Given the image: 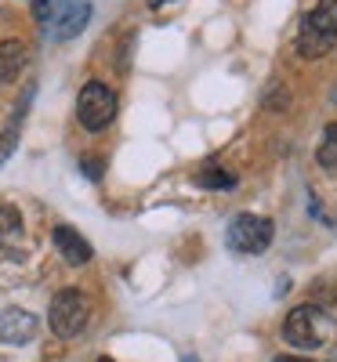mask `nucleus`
Wrapping results in <instances>:
<instances>
[{
    "label": "nucleus",
    "instance_id": "obj_8",
    "mask_svg": "<svg viewBox=\"0 0 337 362\" xmlns=\"http://www.w3.org/2000/svg\"><path fill=\"white\" fill-rule=\"evenodd\" d=\"M55 247H58V254H62L69 264H87L91 261V243L76 232V228H69V225H58L55 228Z\"/></svg>",
    "mask_w": 337,
    "mask_h": 362
},
{
    "label": "nucleus",
    "instance_id": "obj_11",
    "mask_svg": "<svg viewBox=\"0 0 337 362\" xmlns=\"http://www.w3.org/2000/svg\"><path fill=\"white\" fill-rule=\"evenodd\" d=\"M196 181H200L203 189H232V185H236V174H229V170H222V167H203Z\"/></svg>",
    "mask_w": 337,
    "mask_h": 362
},
{
    "label": "nucleus",
    "instance_id": "obj_2",
    "mask_svg": "<svg viewBox=\"0 0 337 362\" xmlns=\"http://www.w3.org/2000/svg\"><path fill=\"white\" fill-rule=\"evenodd\" d=\"M283 334L294 348H304V351H316L323 348L330 337H333V319L326 315V308L319 305H297L290 315H287V326Z\"/></svg>",
    "mask_w": 337,
    "mask_h": 362
},
{
    "label": "nucleus",
    "instance_id": "obj_3",
    "mask_svg": "<svg viewBox=\"0 0 337 362\" xmlns=\"http://www.w3.org/2000/svg\"><path fill=\"white\" fill-rule=\"evenodd\" d=\"M76 119H80L87 131L109 127L113 119H116V90L105 87V83H98V80L84 83L80 98H76Z\"/></svg>",
    "mask_w": 337,
    "mask_h": 362
},
{
    "label": "nucleus",
    "instance_id": "obj_1",
    "mask_svg": "<svg viewBox=\"0 0 337 362\" xmlns=\"http://www.w3.org/2000/svg\"><path fill=\"white\" fill-rule=\"evenodd\" d=\"M333 44H337V0H319L301 22L297 54L301 58H323Z\"/></svg>",
    "mask_w": 337,
    "mask_h": 362
},
{
    "label": "nucleus",
    "instance_id": "obj_16",
    "mask_svg": "<svg viewBox=\"0 0 337 362\" xmlns=\"http://www.w3.org/2000/svg\"><path fill=\"white\" fill-rule=\"evenodd\" d=\"M98 362H113V358H98Z\"/></svg>",
    "mask_w": 337,
    "mask_h": 362
},
{
    "label": "nucleus",
    "instance_id": "obj_12",
    "mask_svg": "<svg viewBox=\"0 0 337 362\" xmlns=\"http://www.w3.org/2000/svg\"><path fill=\"white\" fill-rule=\"evenodd\" d=\"M15 145H18V124H11L4 134H0V163L15 153Z\"/></svg>",
    "mask_w": 337,
    "mask_h": 362
},
{
    "label": "nucleus",
    "instance_id": "obj_14",
    "mask_svg": "<svg viewBox=\"0 0 337 362\" xmlns=\"http://www.w3.org/2000/svg\"><path fill=\"white\" fill-rule=\"evenodd\" d=\"M275 362H312V358H297V355H280Z\"/></svg>",
    "mask_w": 337,
    "mask_h": 362
},
{
    "label": "nucleus",
    "instance_id": "obj_13",
    "mask_svg": "<svg viewBox=\"0 0 337 362\" xmlns=\"http://www.w3.org/2000/svg\"><path fill=\"white\" fill-rule=\"evenodd\" d=\"M33 11L44 18V15H47V0H33Z\"/></svg>",
    "mask_w": 337,
    "mask_h": 362
},
{
    "label": "nucleus",
    "instance_id": "obj_10",
    "mask_svg": "<svg viewBox=\"0 0 337 362\" xmlns=\"http://www.w3.org/2000/svg\"><path fill=\"white\" fill-rule=\"evenodd\" d=\"M18 235H22V214H18L15 206L0 203V247L18 243Z\"/></svg>",
    "mask_w": 337,
    "mask_h": 362
},
{
    "label": "nucleus",
    "instance_id": "obj_5",
    "mask_svg": "<svg viewBox=\"0 0 337 362\" xmlns=\"http://www.w3.org/2000/svg\"><path fill=\"white\" fill-rule=\"evenodd\" d=\"M229 247L243 257H258L268 250L272 243V221L261 218V214H236L232 225H229Z\"/></svg>",
    "mask_w": 337,
    "mask_h": 362
},
{
    "label": "nucleus",
    "instance_id": "obj_15",
    "mask_svg": "<svg viewBox=\"0 0 337 362\" xmlns=\"http://www.w3.org/2000/svg\"><path fill=\"white\" fill-rule=\"evenodd\" d=\"M145 4H149V8H160V4H167V0H145Z\"/></svg>",
    "mask_w": 337,
    "mask_h": 362
},
{
    "label": "nucleus",
    "instance_id": "obj_17",
    "mask_svg": "<svg viewBox=\"0 0 337 362\" xmlns=\"http://www.w3.org/2000/svg\"><path fill=\"white\" fill-rule=\"evenodd\" d=\"M333 102H337V90H333Z\"/></svg>",
    "mask_w": 337,
    "mask_h": 362
},
{
    "label": "nucleus",
    "instance_id": "obj_6",
    "mask_svg": "<svg viewBox=\"0 0 337 362\" xmlns=\"http://www.w3.org/2000/svg\"><path fill=\"white\" fill-rule=\"evenodd\" d=\"M87 18H91V4H87V0H62V4L55 8V15H51V33L58 40H69V37H76L80 29L87 25Z\"/></svg>",
    "mask_w": 337,
    "mask_h": 362
},
{
    "label": "nucleus",
    "instance_id": "obj_9",
    "mask_svg": "<svg viewBox=\"0 0 337 362\" xmlns=\"http://www.w3.org/2000/svg\"><path fill=\"white\" fill-rule=\"evenodd\" d=\"M25 69V44L22 40H0V83L15 80Z\"/></svg>",
    "mask_w": 337,
    "mask_h": 362
},
{
    "label": "nucleus",
    "instance_id": "obj_7",
    "mask_svg": "<svg viewBox=\"0 0 337 362\" xmlns=\"http://www.w3.org/2000/svg\"><path fill=\"white\" fill-rule=\"evenodd\" d=\"M37 337V319L22 312V308H8L0 315V341L4 344H29Z\"/></svg>",
    "mask_w": 337,
    "mask_h": 362
},
{
    "label": "nucleus",
    "instance_id": "obj_4",
    "mask_svg": "<svg viewBox=\"0 0 337 362\" xmlns=\"http://www.w3.org/2000/svg\"><path fill=\"white\" fill-rule=\"evenodd\" d=\"M47 319H51V329L58 337H76L91 319V300L80 290H62V293H55Z\"/></svg>",
    "mask_w": 337,
    "mask_h": 362
}]
</instances>
